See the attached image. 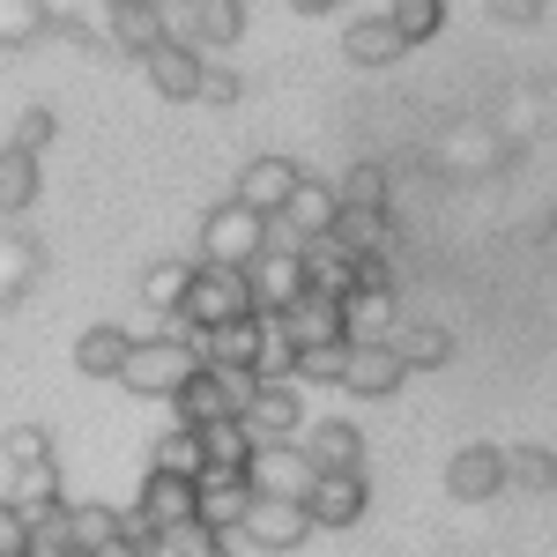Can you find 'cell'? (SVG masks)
Masks as SVG:
<instances>
[{
	"label": "cell",
	"instance_id": "obj_19",
	"mask_svg": "<svg viewBox=\"0 0 557 557\" xmlns=\"http://www.w3.org/2000/svg\"><path fill=\"white\" fill-rule=\"evenodd\" d=\"M298 268H305V290H312V298H335V305H343L349 290H357V253H343L335 238L298 246Z\"/></svg>",
	"mask_w": 557,
	"mask_h": 557
},
{
	"label": "cell",
	"instance_id": "obj_21",
	"mask_svg": "<svg viewBox=\"0 0 557 557\" xmlns=\"http://www.w3.org/2000/svg\"><path fill=\"white\" fill-rule=\"evenodd\" d=\"M127 349H134V335L120 320H97V327H83V343H75V372L83 380H120Z\"/></svg>",
	"mask_w": 557,
	"mask_h": 557
},
{
	"label": "cell",
	"instance_id": "obj_27",
	"mask_svg": "<svg viewBox=\"0 0 557 557\" xmlns=\"http://www.w3.org/2000/svg\"><path fill=\"white\" fill-rule=\"evenodd\" d=\"M246 38V0H194V45H201V60L223 52V45Z\"/></svg>",
	"mask_w": 557,
	"mask_h": 557
},
{
	"label": "cell",
	"instance_id": "obj_2",
	"mask_svg": "<svg viewBox=\"0 0 557 557\" xmlns=\"http://www.w3.org/2000/svg\"><path fill=\"white\" fill-rule=\"evenodd\" d=\"M253 312V290H246V268H215V260H194V283H186V305H178V327L186 335H209V327H231Z\"/></svg>",
	"mask_w": 557,
	"mask_h": 557
},
{
	"label": "cell",
	"instance_id": "obj_24",
	"mask_svg": "<svg viewBox=\"0 0 557 557\" xmlns=\"http://www.w3.org/2000/svg\"><path fill=\"white\" fill-rule=\"evenodd\" d=\"M149 45H164V30H157V8H149V0L104 8V52H127V60H141Z\"/></svg>",
	"mask_w": 557,
	"mask_h": 557
},
{
	"label": "cell",
	"instance_id": "obj_17",
	"mask_svg": "<svg viewBox=\"0 0 557 557\" xmlns=\"http://www.w3.org/2000/svg\"><path fill=\"white\" fill-rule=\"evenodd\" d=\"M298 454L312 469H364V431L349 417H320V424L298 431Z\"/></svg>",
	"mask_w": 557,
	"mask_h": 557
},
{
	"label": "cell",
	"instance_id": "obj_44",
	"mask_svg": "<svg viewBox=\"0 0 557 557\" xmlns=\"http://www.w3.org/2000/svg\"><path fill=\"white\" fill-rule=\"evenodd\" d=\"M23 550H30V528H23V513L0 498V557H23Z\"/></svg>",
	"mask_w": 557,
	"mask_h": 557
},
{
	"label": "cell",
	"instance_id": "obj_46",
	"mask_svg": "<svg viewBox=\"0 0 557 557\" xmlns=\"http://www.w3.org/2000/svg\"><path fill=\"white\" fill-rule=\"evenodd\" d=\"M23 557H75V550H67V543H52V535H30V550H23Z\"/></svg>",
	"mask_w": 557,
	"mask_h": 557
},
{
	"label": "cell",
	"instance_id": "obj_29",
	"mask_svg": "<svg viewBox=\"0 0 557 557\" xmlns=\"http://www.w3.org/2000/svg\"><path fill=\"white\" fill-rule=\"evenodd\" d=\"M298 364V335L283 312H260V349H253V380H290Z\"/></svg>",
	"mask_w": 557,
	"mask_h": 557
},
{
	"label": "cell",
	"instance_id": "obj_35",
	"mask_svg": "<svg viewBox=\"0 0 557 557\" xmlns=\"http://www.w3.org/2000/svg\"><path fill=\"white\" fill-rule=\"evenodd\" d=\"M343 209H394V178L386 164H349V178H335Z\"/></svg>",
	"mask_w": 557,
	"mask_h": 557
},
{
	"label": "cell",
	"instance_id": "obj_25",
	"mask_svg": "<svg viewBox=\"0 0 557 557\" xmlns=\"http://www.w3.org/2000/svg\"><path fill=\"white\" fill-rule=\"evenodd\" d=\"M120 535V506H104V498H67V520H60V543L83 557L97 543H112Z\"/></svg>",
	"mask_w": 557,
	"mask_h": 557
},
{
	"label": "cell",
	"instance_id": "obj_7",
	"mask_svg": "<svg viewBox=\"0 0 557 557\" xmlns=\"http://www.w3.org/2000/svg\"><path fill=\"white\" fill-rule=\"evenodd\" d=\"M364 506H372L364 469H320V475H312V491H305V520H312V528H357Z\"/></svg>",
	"mask_w": 557,
	"mask_h": 557
},
{
	"label": "cell",
	"instance_id": "obj_3",
	"mask_svg": "<svg viewBox=\"0 0 557 557\" xmlns=\"http://www.w3.org/2000/svg\"><path fill=\"white\" fill-rule=\"evenodd\" d=\"M335 215H343V194H335V178H298L290 186V201L268 215V246H312V238H327L335 231Z\"/></svg>",
	"mask_w": 557,
	"mask_h": 557
},
{
	"label": "cell",
	"instance_id": "obj_15",
	"mask_svg": "<svg viewBox=\"0 0 557 557\" xmlns=\"http://www.w3.org/2000/svg\"><path fill=\"white\" fill-rule=\"evenodd\" d=\"M246 506H253V483L246 475H201L194 483V520L209 528V535H238V520H246Z\"/></svg>",
	"mask_w": 557,
	"mask_h": 557
},
{
	"label": "cell",
	"instance_id": "obj_8",
	"mask_svg": "<svg viewBox=\"0 0 557 557\" xmlns=\"http://www.w3.org/2000/svg\"><path fill=\"white\" fill-rule=\"evenodd\" d=\"M312 461L298 454V438L290 446H253V461H246V483H253V498H298L305 506V491H312Z\"/></svg>",
	"mask_w": 557,
	"mask_h": 557
},
{
	"label": "cell",
	"instance_id": "obj_30",
	"mask_svg": "<svg viewBox=\"0 0 557 557\" xmlns=\"http://www.w3.org/2000/svg\"><path fill=\"white\" fill-rule=\"evenodd\" d=\"M38 186H45L38 157H23V149L8 141V149H0V215H23L30 201H38Z\"/></svg>",
	"mask_w": 557,
	"mask_h": 557
},
{
	"label": "cell",
	"instance_id": "obj_47",
	"mask_svg": "<svg viewBox=\"0 0 557 557\" xmlns=\"http://www.w3.org/2000/svg\"><path fill=\"white\" fill-rule=\"evenodd\" d=\"M290 8H298V15H335L343 0H290Z\"/></svg>",
	"mask_w": 557,
	"mask_h": 557
},
{
	"label": "cell",
	"instance_id": "obj_39",
	"mask_svg": "<svg viewBox=\"0 0 557 557\" xmlns=\"http://www.w3.org/2000/svg\"><path fill=\"white\" fill-rule=\"evenodd\" d=\"M498 149H506V141L483 134V127H454V134H446V157H454L461 172H483V157H498Z\"/></svg>",
	"mask_w": 557,
	"mask_h": 557
},
{
	"label": "cell",
	"instance_id": "obj_26",
	"mask_svg": "<svg viewBox=\"0 0 557 557\" xmlns=\"http://www.w3.org/2000/svg\"><path fill=\"white\" fill-rule=\"evenodd\" d=\"M201 461H209V475H246V461H253V431L238 424V417L201 424Z\"/></svg>",
	"mask_w": 557,
	"mask_h": 557
},
{
	"label": "cell",
	"instance_id": "obj_9",
	"mask_svg": "<svg viewBox=\"0 0 557 557\" xmlns=\"http://www.w3.org/2000/svg\"><path fill=\"white\" fill-rule=\"evenodd\" d=\"M446 491H454L461 506L498 498V491H506V446H483V438H469V446L446 461Z\"/></svg>",
	"mask_w": 557,
	"mask_h": 557
},
{
	"label": "cell",
	"instance_id": "obj_49",
	"mask_svg": "<svg viewBox=\"0 0 557 557\" xmlns=\"http://www.w3.org/2000/svg\"><path fill=\"white\" fill-rule=\"evenodd\" d=\"M97 8H127V0H97Z\"/></svg>",
	"mask_w": 557,
	"mask_h": 557
},
{
	"label": "cell",
	"instance_id": "obj_40",
	"mask_svg": "<svg viewBox=\"0 0 557 557\" xmlns=\"http://www.w3.org/2000/svg\"><path fill=\"white\" fill-rule=\"evenodd\" d=\"M246 83H238V67H223V60H201V89H194V104H238Z\"/></svg>",
	"mask_w": 557,
	"mask_h": 557
},
{
	"label": "cell",
	"instance_id": "obj_6",
	"mask_svg": "<svg viewBox=\"0 0 557 557\" xmlns=\"http://www.w3.org/2000/svg\"><path fill=\"white\" fill-rule=\"evenodd\" d=\"M238 424L253 431V446H290V438L312 424V417H305V386L298 380H260Z\"/></svg>",
	"mask_w": 557,
	"mask_h": 557
},
{
	"label": "cell",
	"instance_id": "obj_37",
	"mask_svg": "<svg viewBox=\"0 0 557 557\" xmlns=\"http://www.w3.org/2000/svg\"><path fill=\"white\" fill-rule=\"evenodd\" d=\"M52 23H45L38 0H0V52H15V45H38Z\"/></svg>",
	"mask_w": 557,
	"mask_h": 557
},
{
	"label": "cell",
	"instance_id": "obj_5",
	"mask_svg": "<svg viewBox=\"0 0 557 557\" xmlns=\"http://www.w3.org/2000/svg\"><path fill=\"white\" fill-rule=\"evenodd\" d=\"M305 535H312V520H305L298 498H253L231 543H246L260 557H290V550H305Z\"/></svg>",
	"mask_w": 557,
	"mask_h": 557
},
{
	"label": "cell",
	"instance_id": "obj_28",
	"mask_svg": "<svg viewBox=\"0 0 557 557\" xmlns=\"http://www.w3.org/2000/svg\"><path fill=\"white\" fill-rule=\"evenodd\" d=\"M149 469L157 475H186V483H201L209 475V461H201V431H186V424H172L157 446H149Z\"/></svg>",
	"mask_w": 557,
	"mask_h": 557
},
{
	"label": "cell",
	"instance_id": "obj_42",
	"mask_svg": "<svg viewBox=\"0 0 557 557\" xmlns=\"http://www.w3.org/2000/svg\"><path fill=\"white\" fill-rule=\"evenodd\" d=\"M215 543H223V535H209L201 520H186V528H172V535H157V550H164V557H209Z\"/></svg>",
	"mask_w": 557,
	"mask_h": 557
},
{
	"label": "cell",
	"instance_id": "obj_20",
	"mask_svg": "<svg viewBox=\"0 0 557 557\" xmlns=\"http://www.w3.org/2000/svg\"><path fill=\"white\" fill-rule=\"evenodd\" d=\"M386 343L401 357V372H438V364H454V335H446L438 320H401Z\"/></svg>",
	"mask_w": 557,
	"mask_h": 557
},
{
	"label": "cell",
	"instance_id": "obj_1",
	"mask_svg": "<svg viewBox=\"0 0 557 557\" xmlns=\"http://www.w3.org/2000/svg\"><path fill=\"white\" fill-rule=\"evenodd\" d=\"M194 372H201L194 335H186V327H164V335H134L127 364H120V386H127V394H141V401H172Z\"/></svg>",
	"mask_w": 557,
	"mask_h": 557
},
{
	"label": "cell",
	"instance_id": "obj_14",
	"mask_svg": "<svg viewBox=\"0 0 557 557\" xmlns=\"http://www.w3.org/2000/svg\"><path fill=\"white\" fill-rule=\"evenodd\" d=\"M394 327H401V290H394V283H364V290L343 298V335L349 343H386Z\"/></svg>",
	"mask_w": 557,
	"mask_h": 557
},
{
	"label": "cell",
	"instance_id": "obj_13",
	"mask_svg": "<svg viewBox=\"0 0 557 557\" xmlns=\"http://www.w3.org/2000/svg\"><path fill=\"white\" fill-rule=\"evenodd\" d=\"M223 417H238V394H231V372H194V380L172 394V424L201 431V424H223Z\"/></svg>",
	"mask_w": 557,
	"mask_h": 557
},
{
	"label": "cell",
	"instance_id": "obj_38",
	"mask_svg": "<svg viewBox=\"0 0 557 557\" xmlns=\"http://www.w3.org/2000/svg\"><path fill=\"white\" fill-rule=\"evenodd\" d=\"M0 461H8V469L52 461V431H45V424H15V431H0Z\"/></svg>",
	"mask_w": 557,
	"mask_h": 557
},
{
	"label": "cell",
	"instance_id": "obj_11",
	"mask_svg": "<svg viewBox=\"0 0 557 557\" xmlns=\"http://www.w3.org/2000/svg\"><path fill=\"white\" fill-rule=\"evenodd\" d=\"M246 290H253V312H290L305 298V268L290 246H268V253L246 268Z\"/></svg>",
	"mask_w": 557,
	"mask_h": 557
},
{
	"label": "cell",
	"instance_id": "obj_23",
	"mask_svg": "<svg viewBox=\"0 0 557 557\" xmlns=\"http://www.w3.org/2000/svg\"><path fill=\"white\" fill-rule=\"evenodd\" d=\"M186 283H194V260H149V268H141V305H149V320L178 327Z\"/></svg>",
	"mask_w": 557,
	"mask_h": 557
},
{
	"label": "cell",
	"instance_id": "obj_34",
	"mask_svg": "<svg viewBox=\"0 0 557 557\" xmlns=\"http://www.w3.org/2000/svg\"><path fill=\"white\" fill-rule=\"evenodd\" d=\"M343 364H349V343H298L290 380L298 386H343Z\"/></svg>",
	"mask_w": 557,
	"mask_h": 557
},
{
	"label": "cell",
	"instance_id": "obj_41",
	"mask_svg": "<svg viewBox=\"0 0 557 557\" xmlns=\"http://www.w3.org/2000/svg\"><path fill=\"white\" fill-rule=\"evenodd\" d=\"M52 134H60L52 104H30V112L15 120V149H23V157H45V141H52Z\"/></svg>",
	"mask_w": 557,
	"mask_h": 557
},
{
	"label": "cell",
	"instance_id": "obj_45",
	"mask_svg": "<svg viewBox=\"0 0 557 557\" xmlns=\"http://www.w3.org/2000/svg\"><path fill=\"white\" fill-rule=\"evenodd\" d=\"M83 557H141V543H127V535H112V543H97V550H83Z\"/></svg>",
	"mask_w": 557,
	"mask_h": 557
},
{
	"label": "cell",
	"instance_id": "obj_10",
	"mask_svg": "<svg viewBox=\"0 0 557 557\" xmlns=\"http://www.w3.org/2000/svg\"><path fill=\"white\" fill-rule=\"evenodd\" d=\"M127 513L141 520L149 535H172V528H186V520H194V483H186V475H157V469H149Z\"/></svg>",
	"mask_w": 557,
	"mask_h": 557
},
{
	"label": "cell",
	"instance_id": "obj_16",
	"mask_svg": "<svg viewBox=\"0 0 557 557\" xmlns=\"http://www.w3.org/2000/svg\"><path fill=\"white\" fill-rule=\"evenodd\" d=\"M141 75H149V89H157L164 104H194V89H201V52H194V45H149V52H141Z\"/></svg>",
	"mask_w": 557,
	"mask_h": 557
},
{
	"label": "cell",
	"instance_id": "obj_33",
	"mask_svg": "<svg viewBox=\"0 0 557 557\" xmlns=\"http://www.w3.org/2000/svg\"><path fill=\"white\" fill-rule=\"evenodd\" d=\"M506 491H557L550 446H506Z\"/></svg>",
	"mask_w": 557,
	"mask_h": 557
},
{
	"label": "cell",
	"instance_id": "obj_32",
	"mask_svg": "<svg viewBox=\"0 0 557 557\" xmlns=\"http://www.w3.org/2000/svg\"><path fill=\"white\" fill-rule=\"evenodd\" d=\"M30 283H38V246L23 231H0V305H15Z\"/></svg>",
	"mask_w": 557,
	"mask_h": 557
},
{
	"label": "cell",
	"instance_id": "obj_4",
	"mask_svg": "<svg viewBox=\"0 0 557 557\" xmlns=\"http://www.w3.org/2000/svg\"><path fill=\"white\" fill-rule=\"evenodd\" d=\"M268 253V215H253L246 201H215L201 215V260L215 268H253Z\"/></svg>",
	"mask_w": 557,
	"mask_h": 557
},
{
	"label": "cell",
	"instance_id": "obj_18",
	"mask_svg": "<svg viewBox=\"0 0 557 557\" xmlns=\"http://www.w3.org/2000/svg\"><path fill=\"white\" fill-rule=\"evenodd\" d=\"M298 164L290 157H253L246 172H238V186H231V201H246L253 215H275L283 201H290V186H298Z\"/></svg>",
	"mask_w": 557,
	"mask_h": 557
},
{
	"label": "cell",
	"instance_id": "obj_31",
	"mask_svg": "<svg viewBox=\"0 0 557 557\" xmlns=\"http://www.w3.org/2000/svg\"><path fill=\"white\" fill-rule=\"evenodd\" d=\"M283 320H290L298 343H349V335H343V305H335V298H312V290H305Z\"/></svg>",
	"mask_w": 557,
	"mask_h": 557
},
{
	"label": "cell",
	"instance_id": "obj_36",
	"mask_svg": "<svg viewBox=\"0 0 557 557\" xmlns=\"http://www.w3.org/2000/svg\"><path fill=\"white\" fill-rule=\"evenodd\" d=\"M386 23H394L409 45H431L438 30H446V0H386Z\"/></svg>",
	"mask_w": 557,
	"mask_h": 557
},
{
	"label": "cell",
	"instance_id": "obj_22",
	"mask_svg": "<svg viewBox=\"0 0 557 557\" xmlns=\"http://www.w3.org/2000/svg\"><path fill=\"white\" fill-rule=\"evenodd\" d=\"M343 52H349V67H394V60L409 52V38H401L386 15H357L343 30Z\"/></svg>",
	"mask_w": 557,
	"mask_h": 557
},
{
	"label": "cell",
	"instance_id": "obj_12",
	"mask_svg": "<svg viewBox=\"0 0 557 557\" xmlns=\"http://www.w3.org/2000/svg\"><path fill=\"white\" fill-rule=\"evenodd\" d=\"M401 357H394V343H349V364H343V394H357V401H386V394H401Z\"/></svg>",
	"mask_w": 557,
	"mask_h": 557
},
{
	"label": "cell",
	"instance_id": "obj_43",
	"mask_svg": "<svg viewBox=\"0 0 557 557\" xmlns=\"http://www.w3.org/2000/svg\"><path fill=\"white\" fill-rule=\"evenodd\" d=\"M483 8H491L498 23H513V30H535V23H543V0H483Z\"/></svg>",
	"mask_w": 557,
	"mask_h": 557
},
{
	"label": "cell",
	"instance_id": "obj_48",
	"mask_svg": "<svg viewBox=\"0 0 557 557\" xmlns=\"http://www.w3.org/2000/svg\"><path fill=\"white\" fill-rule=\"evenodd\" d=\"M209 557H231V543H215V550H209Z\"/></svg>",
	"mask_w": 557,
	"mask_h": 557
}]
</instances>
